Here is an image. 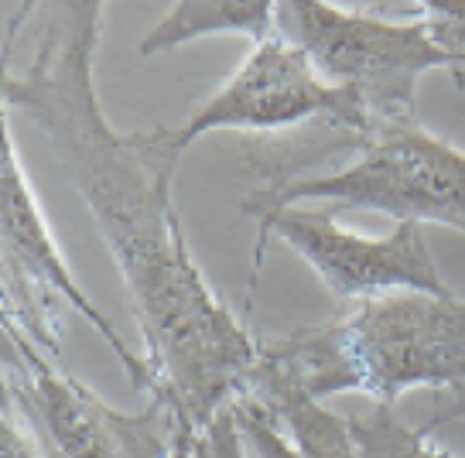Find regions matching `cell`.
Instances as JSON below:
<instances>
[{"label":"cell","mask_w":465,"mask_h":458,"mask_svg":"<svg viewBox=\"0 0 465 458\" xmlns=\"http://www.w3.org/2000/svg\"><path fill=\"white\" fill-rule=\"evenodd\" d=\"M312 120L332 124L349 144L373 127L363 103L349 89L325 83L305 52L274 31L271 38L250 45L243 65L199 103L182 127H168V137L174 151L185 154L199 137L216 130L274 134Z\"/></svg>","instance_id":"cell-7"},{"label":"cell","mask_w":465,"mask_h":458,"mask_svg":"<svg viewBox=\"0 0 465 458\" xmlns=\"http://www.w3.org/2000/svg\"><path fill=\"white\" fill-rule=\"evenodd\" d=\"M0 458H45L42 442L31 428L25 411L11 397H4V421H0Z\"/></svg>","instance_id":"cell-14"},{"label":"cell","mask_w":465,"mask_h":458,"mask_svg":"<svg viewBox=\"0 0 465 458\" xmlns=\"http://www.w3.org/2000/svg\"><path fill=\"white\" fill-rule=\"evenodd\" d=\"M4 397L25 411L45 458H192L158 401L137 414H124L65 370V363L7 329Z\"/></svg>","instance_id":"cell-6"},{"label":"cell","mask_w":465,"mask_h":458,"mask_svg":"<svg viewBox=\"0 0 465 458\" xmlns=\"http://www.w3.org/2000/svg\"><path fill=\"white\" fill-rule=\"evenodd\" d=\"M356 161L312 178L263 182L240 199L257 223V240L291 205L332 202L339 209H366L393 223L449 226L465 236V151L438 134L404 124H373L356 141Z\"/></svg>","instance_id":"cell-3"},{"label":"cell","mask_w":465,"mask_h":458,"mask_svg":"<svg viewBox=\"0 0 465 458\" xmlns=\"http://www.w3.org/2000/svg\"><path fill=\"white\" fill-rule=\"evenodd\" d=\"M277 31V0H174L141 38V55H164L205 35H243L257 45Z\"/></svg>","instance_id":"cell-10"},{"label":"cell","mask_w":465,"mask_h":458,"mask_svg":"<svg viewBox=\"0 0 465 458\" xmlns=\"http://www.w3.org/2000/svg\"><path fill=\"white\" fill-rule=\"evenodd\" d=\"M4 114V151H0V250H4V329L25 335L35 349L62 363L65 349V318L69 312L86 318L100 332L116 363L127 370L134 390H151L147 359L127 349L114 322L93 304L73 277L55 236L48 229L42 205L35 199L28 172L17 154L7 110Z\"/></svg>","instance_id":"cell-5"},{"label":"cell","mask_w":465,"mask_h":458,"mask_svg":"<svg viewBox=\"0 0 465 458\" xmlns=\"http://www.w3.org/2000/svg\"><path fill=\"white\" fill-rule=\"evenodd\" d=\"M349 434L360 458H465L431 438V428H414L393 411V403L377 401L366 414H346Z\"/></svg>","instance_id":"cell-11"},{"label":"cell","mask_w":465,"mask_h":458,"mask_svg":"<svg viewBox=\"0 0 465 458\" xmlns=\"http://www.w3.org/2000/svg\"><path fill=\"white\" fill-rule=\"evenodd\" d=\"M277 35L298 45L325 83L349 89L373 124L414 120L428 72L445 69L465 86V55L441 48L421 17L391 21L329 0H277Z\"/></svg>","instance_id":"cell-4"},{"label":"cell","mask_w":465,"mask_h":458,"mask_svg":"<svg viewBox=\"0 0 465 458\" xmlns=\"http://www.w3.org/2000/svg\"><path fill=\"white\" fill-rule=\"evenodd\" d=\"M414 11L441 48L465 55V0H428L414 4Z\"/></svg>","instance_id":"cell-12"},{"label":"cell","mask_w":465,"mask_h":458,"mask_svg":"<svg viewBox=\"0 0 465 458\" xmlns=\"http://www.w3.org/2000/svg\"><path fill=\"white\" fill-rule=\"evenodd\" d=\"M247 438H243V431H240L230 407L195 438L192 458H247Z\"/></svg>","instance_id":"cell-13"},{"label":"cell","mask_w":465,"mask_h":458,"mask_svg":"<svg viewBox=\"0 0 465 458\" xmlns=\"http://www.w3.org/2000/svg\"><path fill=\"white\" fill-rule=\"evenodd\" d=\"M100 0L31 4L25 55L4 62V110L31 120L83 199L114 257L151 370L147 397L195 448L223 411L243 401L263 366L250 335L192 257L172 182L182 164L168 127L116 130L96 96Z\"/></svg>","instance_id":"cell-1"},{"label":"cell","mask_w":465,"mask_h":458,"mask_svg":"<svg viewBox=\"0 0 465 458\" xmlns=\"http://www.w3.org/2000/svg\"><path fill=\"white\" fill-rule=\"evenodd\" d=\"M232 417L253 458H360L346 414L312 397L288 373L267 363Z\"/></svg>","instance_id":"cell-9"},{"label":"cell","mask_w":465,"mask_h":458,"mask_svg":"<svg viewBox=\"0 0 465 458\" xmlns=\"http://www.w3.org/2000/svg\"><path fill=\"white\" fill-rule=\"evenodd\" d=\"M271 366L319 397L366 393L393 403L411 390L465 387V301L397 291L349 315L263 343Z\"/></svg>","instance_id":"cell-2"},{"label":"cell","mask_w":465,"mask_h":458,"mask_svg":"<svg viewBox=\"0 0 465 458\" xmlns=\"http://www.w3.org/2000/svg\"><path fill=\"white\" fill-rule=\"evenodd\" d=\"M271 236L284 240L339 301L360 304L397 291L451 294L421 223H393L387 236H363L342 226L335 219V209H302V205H291L274 215L267 233L253 240L250 294L257 291V274L263 267V250Z\"/></svg>","instance_id":"cell-8"}]
</instances>
